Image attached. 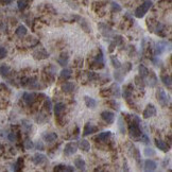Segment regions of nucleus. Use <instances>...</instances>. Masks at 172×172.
<instances>
[{"mask_svg":"<svg viewBox=\"0 0 172 172\" xmlns=\"http://www.w3.org/2000/svg\"><path fill=\"white\" fill-rule=\"evenodd\" d=\"M128 133L130 136L133 138H139L143 134V132L140 130L139 123H130L128 126Z\"/></svg>","mask_w":172,"mask_h":172,"instance_id":"2","label":"nucleus"},{"mask_svg":"<svg viewBox=\"0 0 172 172\" xmlns=\"http://www.w3.org/2000/svg\"><path fill=\"white\" fill-rule=\"evenodd\" d=\"M156 99H157L158 103L161 105V106H167L168 103H169V98L167 96V93H165V91H163L161 88H159L157 91H156Z\"/></svg>","mask_w":172,"mask_h":172,"instance_id":"3","label":"nucleus"},{"mask_svg":"<svg viewBox=\"0 0 172 172\" xmlns=\"http://www.w3.org/2000/svg\"><path fill=\"white\" fill-rule=\"evenodd\" d=\"M8 138H9V140L11 143H15V141L17 140V135H16V133H14V132H11V133H9V135H8Z\"/></svg>","mask_w":172,"mask_h":172,"instance_id":"44","label":"nucleus"},{"mask_svg":"<svg viewBox=\"0 0 172 172\" xmlns=\"http://www.w3.org/2000/svg\"><path fill=\"white\" fill-rule=\"evenodd\" d=\"M113 43L115 44V46H119L123 43V37L120 36V35H116V36H114V41Z\"/></svg>","mask_w":172,"mask_h":172,"instance_id":"41","label":"nucleus"},{"mask_svg":"<svg viewBox=\"0 0 172 172\" xmlns=\"http://www.w3.org/2000/svg\"><path fill=\"white\" fill-rule=\"evenodd\" d=\"M155 146L157 147L158 150H161L163 152H168L170 149L169 145H167V143H165L161 139H155Z\"/></svg>","mask_w":172,"mask_h":172,"instance_id":"17","label":"nucleus"},{"mask_svg":"<svg viewBox=\"0 0 172 172\" xmlns=\"http://www.w3.org/2000/svg\"><path fill=\"white\" fill-rule=\"evenodd\" d=\"M84 101H85L86 106L89 107V108H95L97 106V101L93 99V98H91V97L85 96L84 97Z\"/></svg>","mask_w":172,"mask_h":172,"instance_id":"26","label":"nucleus"},{"mask_svg":"<svg viewBox=\"0 0 172 172\" xmlns=\"http://www.w3.org/2000/svg\"><path fill=\"white\" fill-rule=\"evenodd\" d=\"M122 96L123 98L128 101V102H130L132 100V96H133V86H132V84L128 85L124 89H123V93H122Z\"/></svg>","mask_w":172,"mask_h":172,"instance_id":"15","label":"nucleus"},{"mask_svg":"<svg viewBox=\"0 0 172 172\" xmlns=\"http://www.w3.org/2000/svg\"><path fill=\"white\" fill-rule=\"evenodd\" d=\"M68 62H69V55H68V53L64 52L62 53L61 56L58 58V63L61 66H66L68 64Z\"/></svg>","mask_w":172,"mask_h":172,"instance_id":"25","label":"nucleus"},{"mask_svg":"<svg viewBox=\"0 0 172 172\" xmlns=\"http://www.w3.org/2000/svg\"><path fill=\"white\" fill-rule=\"evenodd\" d=\"M134 80H135V85H136L139 89H143V91L145 85H146V83H145V79H143L140 76H137V77H135Z\"/></svg>","mask_w":172,"mask_h":172,"instance_id":"33","label":"nucleus"},{"mask_svg":"<svg viewBox=\"0 0 172 172\" xmlns=\"http://www.w3.org/2000/svg\"><path fill=\"white\" fill-rule=\"evenodd\" d=\"M10 71H11V69H10V67L8 65H2V66H0V74L2 77L9 76Z\"/></svg>","mask_w":172,"mask_h":172,"instance_id":"35","label":"nucleus"},{"mask_svg":"<svg viewBox=\"0 0 172 172\" xmlns=\"http://www.w3.org/2000/svg\"><path fill=\"white\" fill-rule=\"evenodd\" d=\"M161 82L164 83V85H165V86H167V88L171 89L172 80H171V77H170L169 74H161Z\"/></svg>","mask_w":172,"mask_h":172,"instance_id":"23","label":"nucleus"},{"mask_svg":"<svg viewBox=\"0 0 172 172\" xmlns=\"http://www.w3.org/2000/svg\"><path fill=\"white\" fill-rule=\"evenodd\" d=\"M114 77H115V79H116L117 82H122L123 79H124V77H126V73L123 72L121 68H118V69L115 71Z\"/></svg>","mask_w":172,"mask_h":172,"instance_id":"28","label":"nucleus"},{"mask_svg":"<svg viewBox=\"0 0 172 172\" xmlns=\"http://www.w3.org/2000/svg\"><path fill=\"white\" fill-rule=\"evenodd\" d=\"M110 91H111V96H114L116 98H120V87L119 85L114 83V84L112 85L111 88H110Z\"/></svg>","mask_w":172,"mask_h":172,"instance_id":"24","label":"nucleus"},{"mask_svg":"<svg viewBox=\"0 0 172 172\" xmlns=\"http://www.w3.org/2000/svg\"><path fill=\"white\" fill-rule=\"evenodd\" d=\"M112 11L113 12H120L121 11V6L117 2H112Z\"/></svg>","mask_w":172,"mask_h":172,"instance_id":"45","label":"nucleus"},{"mask_svg":"<svg viewBox=\"0 0 172 172\" xmlns=\"http://www.w3.org/2000/svg\"><path fill=\"white\" fill-rule=\"evenodd\" d=\"M168 163H169V159L168 158H165V161H164V164H163V167H166V165H168Z\"/></svg>","mask_w":172,"mask_h":172,"instance_id":"52","label":"nucleus"},{"mask_svg":"<svg viewBox=\"0 0 172 172\" xmlns=\"http://www.w3.org/2000/svg\"><path fill=\"white\" fill-rule=\"evenodd\" d=\"M12 1L13 0H1V2L4 3V4H10V3H12Z\"/></svg>","mask_w":172,"mask_h":172,"instance_id":"51","label":"nucleus"},{"mask_svg":"<svg viewBox=\"0 0 172 172\" xmlns=\"http://www.w3.org/2000/svg\"><path fill=\"white\" fill-rule=\"evenodd\" d=\"M157 168V164L155 163L154 161H152V159H147L145 161V165H143V169L145 171H154L156 170Z\"/></svg>","mask_w":172,"mask_h":172,"instance_id":"14","label":"nucleus"},{"mask_svg":"<svg viewBox=\"0 0 172 172\" xmlns=\"http://www.w3.org/2000/svg\"><path fill=\"white\" fill-rule=\"evenodd\" d=\"M74 167H77V169L81 170V171H84L85 167H86V163L82 157H78L74 159Z\"/></svg>","mask_w":172,"mask_h":172,"instance_id":"21","label":"nucleus"},{"mask_svg":"<svg viewBox=\"0 0 172 172\" xmlns=\"http://www.w3.org/2000/svg\"><path fill=\"white\" fill-rule=\"evenodd\" d=\"M78 150V145L76 143H68L64 148V154L66 156H71Z\"/></svg>","mask_w":172,"mask_h":172,"instance_id":"10","label":"nucleus"},{"mask_svg":"<svg viewBox=\"0 0 172 172\" xmlns=\"http://www.w3.org/2000/svg\"><path fill=\"white\" fill-rule=\"evenodd\" d=\"M8 54V51L4 47H0V58H4Z\"/></svg>","mask_w":172,"mask_h":172,"instance_id":"47","label":"nucleus"},{"mask_svg":"<svg viewBox=\"0 0 172 172\" xmlns=\"http://www.w3.org/2000/svg\"><path fill=\"white\" fill-rule=\"evenodd\" d=\"M87 3H88V0H84V4H85V6H87Z\"/></svg>","mask_w":172,"mask_h":172,"instance_id":"53","label":"nucleus"},{"mask_svg":"<svg viewBox=\"0 0 172 172\" xmlns=\"http://www.w3.org/2000/svg\"><path fill=\"white\" fill-rule=\"evenodd\" d=\"M77 18L79 19V22H80V25H81L82 29L84 30L85 32L91 33V28L89 27V23L87 22V20H86L85 18H83V17H77Z\"/></svg>","mask_w":172,"mask_h":172,"instance_id":"20","label":"nucleus"},{"mask_svg":"<svg viewBox=\"0 0 172 172\" xmlns=\"http://www.w3.org/2000/svg\"><path fill=\"white\" fill-rule=\"evenodd\" d=\"M44 108H45V111L48 112V113H50L51 110H52V103H51V100H50L49 98H47V99L45 100Z\"/></svg>","mask_w":172,"mask_h":172,"instance_id":"37","label":"nucleus"},{"mask_svg":"<svg viewBox=\"0 0 172 172\" xmlns=\"http://www.w3.org/2000/svg\"><path fill=\"white\" fill-rule=\"evenodd\" d=\"M156 115V108L153 104H148L147 107L145 108V111L143 113V117L145 119H149L151 117H154Z\"/></svg>","mask_w":172,"mask_h":172,"instance_id":"9","label":"nucleus"},{"mask_svg":"<svg viewBox=\"0 0 172 172\" xmlns=\"http://www.w3.org/2000/svg\"><path fill=\"white\" fill-rule=\"evenodd\" d=\"M143 154L146 155L147 157H152V156H155V150H153L152 148H146L143 150Z\"/></svg>","mask_w":172,"mask_h":172,"instance_id":"38","label":"nucleus"},{"mask_svg":"<svg viewBox=\"0 0 172 172\" xmlns=\"http://www.w3.org/2000/svg\"><path fill=\"white\" fill-rule=\"evenodd\" d=\"M147 78H148V84H149L150 87H155L157 85V77H156L153 70H149V73H148Z\"/></svg>","mask_w":172,"mask_h":172,"instance_id":"13","label":"nucleus"},{"mask_svg":"<svg viewBox=\"0 0 172 172\" xmlns=\"http://www.w3.org/2000/svg\"><path fill=\"white\" fill-rule=\"evenodd\" d=\"M111 136H112V132L111 131H105V132H102V133H100V134L97 136L96 139L99 140V141H101V143H104V141H106V140L111 137Z\"/></svg>","mask_w":172,"mask_h":172,"instance_id":"22","label":"nucleus"},{"mask_svg":"<svg viewBox=\"0 0 172 172\" xmlns=\"http://www.w3.org/2000/svg\"><path fill=\"white\" fill-rule=\"evenodd\" d=\"M43 139L48 143H52L58 139V135H56V133H53V132L45 133V134L43 135Z\"/></svg>","mask_w":172,"mask_h":172,"instance_id":"18","label":"nucleus"},{"mask_svg":"<svg viewBox=\"0 0 172 172\" xmlns=\"http://www.w3.org/2000/svg\"><path fill=\"white\" fill-rule=\"evenodd\" d=\"M54 171H67V166L64 165H58L54 168Z\"/></svg>","mask_w":172,"mask_h":172,"instance_id":"48","label":"nucleus"},{"mask_svg":"<svg viewBox=\"0 0 172 172\" xmlns=\"http://www.w3.org/2000/svg\"><path fill=\"white\" fill-rule=\"evenodd\" d=\"M48 158L45 154L43 153H35L32 156V161L34 165L36 166H41V165H44L45 163H47Z\"/></svg>","mask_w":172,"mask_h":172,"instance_id":"6","label":"nucleus"},{"mask_svg":"<svg viewBox=\"0 0 172 172\" xmlns=\"http://www.w3.org/2000/svg\"><path fill=\"white\" fill-rule=\"evenodd\" d=\"M33 55L36 60H45V58H49V53L47 52L44 48H37L34 51Z\"/></svg>","mask_w":172,"mask_h":172,"instance_id":"12","label":"nucleus"},{"mask_svg":"<svg viewBox=\"0 0 172 172\" xmlns=\"http://www.w3.org/2000/svg\"><path fill=\"white\" fill-rule=\"evenodd\" d=\"M107 104L111 106L112 108H114V110H116V111H118L120 107V105L118 102H116L115 100H110V101H107Z\"/></svg>","mask_w":172,"mask_h":172,"instance_id":"40","label":"nucleus"},{"mask_svg":"<svg viewBox=\"0 0 172 172\" xmlns=\"http://www.w3.org/2000/svg\"><path fill=\"white\" fill-rule=\"evenodd\" d=\"M101 118H102V120L106 124H112L115 121V114L113 112L104 111L101 113Z\"/></svg>","mask_w":172,"mask_h":172,"instance_id":"8","label":"nucleus"},{"mask_svg":"<svg viewBox=\"0 0 172 172\" xmlns=\"http://www.w3.org/2000/svg\"><path fill=\"white\" fill-rule=\"evenodd\" d=\"M152 62H153V64L155 65V66H159V65L158 64H161V61H159V60H158L157 58H153V60H152Z\"/></svg>","mask_w":172,"mask_h":172,"instance_id":"50","label":"nucleus"},{"mask_svg":"<svg viewBox=\"0 0 172 172\" xmlns=\"http://www.w3.org/2000/svg\"><path fill=\"white\" fill-rule=\"evenodd\" d=\"M0 150H2V146H1V143H0Z\"/></svg>","mask_w":172,"mask_h":172,"instance_id":"54","label":"nucleus"},{"mask_svg":"<svg viewBox=\"0 0 172 172\" xmlns=\"http://www.w3.org/2000/svg\"><path fill=\"white\" fill-rule=\"evenodd\" d=\"M111 61H112V64H113V66H114L116 69L120 68V67H121V65H122V64H121V62H120L115 55H112L111 56Z\"/></svg>","mask_w":172,"mask_h":172,"instance_id":"36","label":"nucleus"},{"mask_svg":"<svg viewBox=\"0 0 172 172\" xmlns=\"http://www.w3.org/2000/svg\"><path fill=\"white\" fill-rule=\"evenodd\" d=\"M152 6H153V3L151 0H146L141 6H139L135 10V16L137 18H143L147 14V12L152 8Z\"/></svg>","mask_w":172,"mask_h":172,"instance_id":"1","label":"nucleus"},{"mask_svg":"<svg viewBox=\"0 0 172 172\" xmlns=\"http://www.w3.org/2000/svg\"><path fill=\"white\" fill-rule=\"evenodd\" d=\"M140 141L143 143H146V145H148V143H150V139L149 137L147 136L146 134H141V136H140Z\"/></svg>","mask_w":172,"mask_h":172,"instance_id":"46","label":"nucleus"},{"mask_svg":"<svg viewBox=\"0 0 172 172\" xmlns=\"http://www.w3.org/2000/svg\"><path fill=\"white\" fill-rule=\"evenodd\" d=\"M17 6H18V9L20 10V11H23V10L26 9L27 6H28V2H27V0H18Z\"/></svg>","mask_w":172,"mask_h":172,"instance_id":"39","label":"nucleus"},{"mask_svg":"<svg viewBox=\"0 0 172 172\" xmlns=\"http://www.w3.org/2000/svg\"><path fill=\"white\" fill-rule=\"evenodd\" d=\"M65 110H66V105L63 102H58L54 105V114H55V118L61 122L63 119V114H64Z\"/></svg>","mask_w":172,"mask_h":172,"instance_id":"5","label":"nucleus"},{"mask_svg":"<svg viewBox=\"0 0 172 172\" xmlns=\"http://www.w3.org/2000/svg\"><path fill=\"white\" fill-rule=\"evenodd\" d=\"M21 126H22V128L23 131L26 132V133H30L31 132V130H32V123H31V121H29V120H22L21 121Z\"/></svg>","mask_w":172,"mask_h":172,"instance_id":"32","label":"nucleus"},{"mask_svg":"<svg viewBox=\"0 0 172 172\" xmlns=\"http://www.w3.org/2000/svg\"><path fill=\"white\" fill-rule=\"evenodd\" d=\"M98 28H99L101 33H102V35L105 36V37H112L113 34H114L113 30H112L107 25H105V23H99Z\"/></svg>","mask_w":172,"mask_h":172,"instance_id":"11","label":"nucleus"},{"mask_svg":"<svg viewBox=\"0 0 172 172\" xmlns=\"http://www.w3.org/2000/svg\"><path fill=\"white\" fill-rule=\"evenodd\" d=\"M15 33H16V35H17L18 37H23V36H26L27 35V33H28V30H27V28L25 26H19L16 29V31H15Z\"/></svg>","mask_w":172,"mask_h":172,"instance_id":"31","label":"nucleus"},{"mask_svg":"<svg viewBox=\"0 0 172 172\" xmlns=\"http://www.w3.org/2000/svg\"><path fill=\"white\" fill-rule=\"evenodd\" d=\"M118 128H119L120 133L122 135L126 134V121H124V119H123L122 117L120 116L119 118H118Z\"/></svg>","mask_w":172,"mask_h":172,"instance_id":"27","label":"nucleus"},{"mask_svg":"<svg viewBox=\"0 0 172 172\" xmlns=\"http://www.w3.org/2000/svg\"><path fill=\"white\" fill-rule=\"evenodd\" d=\"M167 46H168V43L166 41H161L156 43L154 47V54L155 55H161L163 54L165 51L167 50Z\"/></svg>","mask_w":172,"mask_h":172,"instance_id":"7","label":"nucleus"},{"mask_svg":"<svg viewBox=\"0 0 172 172\" xmlns=\"http://www.w3.org/2000/svg\"><path fill=\"white\" fill-rule=\"evenodd\" d=\"M60 76H61L62 79L68 80L69 78H71V76H72V70L69 69V68H64V69L61 71Z\"/></svg>","mask_w":172,"mask_h":172,"instance_id":"29","label":"nucleus"},{"mask_svg":"<svg viewBox=\"0 0 172 172\" xmlns=\"http://www.w3.org/2000/svg\"><path fill=\"white\" fill-rule=\"evenodd\" d=\"M37 97H38V95L35 93H25L22 96V99L27 105L32 106V105L37 101Z\"/></svg>","mask_w":172,"mask_h":172,"instance_id":"4","label":"nucleus"},{"mask_svg":"<svg viewBox=\"0 0 172 172\" xmlns=\"http://www.w3.org/2000/svg\"><path fill=\"white\" fill-rule=\"evenodd\" d=\"M97 130H98L97 126H95L93 124H91V123H89V122L86 123L84 126V130H83V136H88V135L93 134Z\"/></svg>","mask_w":172,"mask_h":172,"instance_id":"16","label":"nucleus"},{"mask_svg":"<svg viewBox=\"0 0 172 172\" xmlns=\"http://www.w3.org/2000/svg\"><path fill=\"white\" fill-rule=\"evenodd\" d=\"M23 166V161H22V158H19L17 161V163L15 164L14 166H13V170H18V169H20L21 167Z\"/></svg>","mask_w":172,"mask_h":172,"instance_id":"42","label":"nucleus"},{"mask_svg":"<svg viewBox=\"0 0 172 172\" xmlns=\"http://www.w3.org/2000/svg\"><path fill=\"white\" fill-rule=\"evenodd\" d=\"M79 147L85 152H88L89 150H91V143H88L87 140H85V139H83V140H81V141H80Z\"/></svg>","mask_w":172,"mask_h":172,"instance_id":"34","label":"nucleus"},{"mask_svg":"<svg viewBox=\"0 0 172 172\" xmlns=\"http://www.w3.org/2000/svg\"><path fill=\"white\" fill-rule=\"evenodd\" d=\"M25 147H26L27 150H31V149H33V148H34V143H33L32 140L27 139L26 141H25Z\"/></svg>","mask_w":172,"mask_h":172,"instance_id":"43","label":"nucleus"},{"mask_svg":"<svg viewBox=\"0 0 172 172\" xmlns=\"http://www.w3.org/2000/svg\"><path fill=\"white\" fill-rule=\"evenodd\" d=\"M74 89H76V85L73 84L72 82H66V83L62 85V91L66 93H72Z\"/></svg>","mask_w":172,"mask_h":172,"instance_id":"19","label":"nucleus"},{"mask_svg":"<svg viewBox=\"0 0 172 172\" xmlns=\"http://www.w3.org/2000/svg\"><path fill=\"white\" fill-rule=\"evenodd\" d=\"M138 71H139V76L143 78V79H147L148 77V73H149V69L145 66V65L140 64L139 67H138Z\"/></svg>","mask_w":172,"mask_h":172,"instance_id":"30","label":"nucleus"},{"mask_svg":"<svg viewBox=\"0 0 172 172\" xmlns=\"http://www.w3.org/2000/svg\"><path fill=\"white\" fill-rule=\"evenodd\" d=\"M35 148H36V150L43 151V150L45 149V147H44V143H43V141H37V143H36V145H35Z\"/></svg>","mask_w":172,"mask_h":172,"instance_id":"49","label":"nucleus"}]
</instances>
